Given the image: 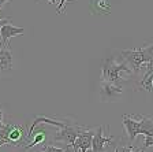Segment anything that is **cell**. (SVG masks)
Wrapping results in <instances>:
<instances>
[{
  "instance_id": "1",
  "label": "cell",
  "mask_w": 153,
  "mask_h": 152,
  "mask_svg": "<svg viewBox=\"0 0 153 152\" xmlns=\"http://www.w3.org/2000/svg\"><path fill=\"white\" fill-rule=\"evenodd\" d=\"M122 55L131 66L133 71H138L142 67V64L148 63L153 59V44L143 48H135V49H124L122 51Z\"/></svg>"
},
{
  "instance_id": "2",
  "label": "cell",
  "mask_w": 153,
  "mask_h": 152,
  "mask_svg": "<svg viewBox=\"0 0 153 152\" xmlns=\"http://www.w3.org/2000/svg\"><path fill=\"white\" fill-rule=\"evenodd\" d=\"M122 71L127 74L133 73V70L128 69L126 64L115 63L114 59H105L102 62V81L120 85V82L123 81V77L120 74Z\"/></svg>"
},
{
  "instance_id": "3",
  "label": "cell",
  "mask_w": 153,
  "mask_h": 152,
  "mask_svg": "<svg viewBox=\"0 0 153 152\" xmlns=\"http://www.w3.org/2000/svg\"><path fill=\"white\" fill-rule=\"evenodd\" d=\"M82 129L83 127L79 126L75 121H71L64 127H60V130L55 136V141H62V143H66V145H73Z\"/></svg>"
},
{
  "instance_id": "4",
  "label": "cell",
  "mask_w": 153,
  "mask_h": 152,
  "mask_svg": "<svg viewBox=\"0 0 153 152\" xmlns=\"http://www.w3.org/2000/svg\"><path fill=\"white\" fill-rule=\"evenodd\" d=\"M94 133H96V129L90 130V129L83 127V129L79 132L76 140L74 141V144L71 145V148L74 149V152H76L78 149H79L81 152H88V149L92 148V141H93Z\"/></svg>"
},
{
  "instance_id": "5",
  "label": "cell",
  "mask_w": 153,
  "mask_h": 152,
  "mask_svg": "<svg viewBox=\"0 0 153 152\" xmlns=\"http://www.w3.org/2000/svg\"><path fill=\"white\" fill-rule=\"evenodd\" d=\"M122 93H123L122 85H116L107 81L101 82V89H100L101 101H116L122 96Z\"/></svg>"
},
{
  "instance_id": "6",
  "label": "cell",
  "mask_w": 153,
  "mask_h": 152,
  "mask_svg": "<svg viewBox=\"0 0 153 152\" xmlns=\"http://www.w3.org/2000/svg\"><path fill=\"white\" fill-rule=\"evenodd\" d=\"M123 126L130 141H133L138 134H141V125L138 115H123Z\"/></svg>"
},
{
  "instance_id": "7",
  "label": "cell",
  "mask_w": 153,
  "mask_h": 152,
  "mask_svg": "<svg viewBox=\"0 0 153 152\" xmlns=\"http://www.w3.org/2000/svg\"><path fill=\"white\" fill-rule=\"evenodd\" d=\"M25 33V29L23 28H16V26L11 25V23H7V25L1 26L0 28V48H8V40L11 37H15V36H21Z\"/></svg>"
},
{
  "instance_id": "8",
  "label": "cell",
  "mask_w": 153,
  "mask_h": 152,
  "mask_svg": "<svg viewBox=\"0 0 153 152\" xmlns=\"http://www.w3.org/2000/svg\"><path fill=\"white\" fill-rule=\"evenodd\" d=\"M114 137H104L102 136V126L96 127V133L92 141V151L93 152H105V147L111 145Z\"/></svg>"
},
{
  "instance_id": "9",
  "label": "cell",
  "mask_w": 153,
  "mask_h": 152,
  "mask_svg": "<svg viewBox=\"0 0 153 152\" xmlns=\"http://www.w3.org/2000/svg\"><path fill=\"white\" fill-rule=\"evenodd\" d=\"M13 69V54L10 48H0V73Z\"/></svg>"
},
{
  "instance_id": "10",
  "label": "cell",
  "mask_w": 153,
  "mask_h": 152,
  "mask_svg": "<svg viewBox=\"0 0 153 152\" xmlns=\"http://www.w3.org/2000/svg\"><path fill=\"white\" fill-rule=\"evenodd\" d=\"M21 140H25L26 143H29L27 140V134H25V130L23 127L18 126V125H13V129L10 132V136H8V141L10 144H13V145H18V141Z\"/></svg>"
},
{
  "instance_id": "11",
  "label": "cell",
  "mask_w": 153,
  "mask_h": 152,
  "mask_svg": "<svg viewBox=\"0 0 153 152\" xmlns=\"http://www.w3.org/2000/svg\"><path fill=\"white\" fill-rule=\"evenodd\" d=\"M146 69V73L143 74V78L141 81V86L145 88L148 92H152V79H153V59L149 60L148 63L143 64Z\"/></svg>"
},
{
  "instance_id": "12",
  "label": "cell",
  "mask_w": 153,
  "mask_h": 152,
  "mask_svg": "<svg viewBox=\"0 0 153 152\" xmlns=\"http://www.w3.org/2000/svg\"><path fill=\"white\" fill-rule=\"evenodd\" d=\"M92 8L100 14L109 13L111 6L108 4V0H92Z\"/></svg>"
},
{
  "instance_id": "13",
  "label": "cell",
  "mask_w": 153,
  "mask_h": 152,
  "mask_svg": "<svg viewBox=\"0 0 153 152\" xmlns=\"http://www.w3.org/2000/svg\"><path fill=\"white\" fill-rule=\"evenodd\" d=\"M45 140V132L42 129H40L37 132V134H36L34 136V139L32 140V141H30V143L27 144V145H25V148L26 149H29V148H33V147L34 145H37V144H40L41 143V141H44Z\"/></svg>"
},
{
  "instance_id": "14",
  "label": "cell",
  "mask_w": 153,
  "mask_h": 152,
  "mask_svg": "<svg viewBox=\"0 0 153 152\" xmlns=\"http://www.w3.org/2000/svg\"><path fill=\"white\" fill-rule=\"evenodd\" d=\"M149 147H153V136H145V143H143L142 149L149 148Z\"/></svg>"
},
{
  "instance_id": "15",
  "label": "cell",
  "mask_w": 153,
  "mask_h": 152,
  "mask_svg": "<svg viewBox=\"0 0 153 152\" xmlns=\"http://www.w3.org/2000/svg\"><path fill=\"white\" fill-rule=\"evenodd\" d=\"M143 151H145V149H141V151H138V152H143ZM122 152H134V151H133V147H123Z\"/></svg>"
},
{
  "instance_id": "16",
  "label": "cell",
  "mask_w": 153,
  "mask_h": 152,
  "mask_svg": "<svg viewBox=\"0 0 153 152\" xmlns=\"http://www.w3.org/2000/svg\"><path fill=\"white\" fill-rule=\"evenodd\" d=\"M10 22H11V19H10V18L0 19V28H1V26H4V25H7V23H10Z\"/></svg>"
},
{
  "instance_id": "17",
  "label": "cell",
  "mask_w": 153,
  "mask_h": 152,
  "mask_svg": "<svg viewBox=\"0 0 153 152\" xmlns=\"http://www.w3.org/2000/svg\"><path fill=\"white\" fill-rule=\"evenodd\" d=\"M8 1H10V0H0V8H1V7H3L6 3H8Z\"/></svg>"
},
{
  "instance_id": "18",
  "label": "cell",
  "mask_w": 153,
  "mask_h": 152,
  "mask_svg": "<svg viewBox=\"0 0 153 152\" xmlns=\"http://www.w3.org/2000/svg\"><path fill=\"white\" fill-rule=\"evenodd\" d=\"M4 144H8V143H7V140H4V139H0V147H1V145H4Z\"/></svg>"
},
{
  "instance_id": "19",
  "label": "cell",
  "mask_w": 153,
  "mask_h": 152,
  "mask_svg": "<svg viewBox=\"0 0 153 152\" xmlns=\"http://www.w3.org/2000/svg\"><path fill=\"white\" fill-rule=\"evenodd\" d=\"M0 122H3V110H0Z\"/></svg>"
},
{
  "instance_id": "20",
  "label": "cell",
  "mask_w": 153,
  "mask_h": 152,
  "mask_svg": "<svg viewBox=\"0 0 153 152\" xmlns=\"http://www.w3.org/2000/svg\"><path fill=\"white\" fill-rule=\"evenodd\" d=\"M48 1H49L51 4H55V3H56V0H48Z\"/></svg>"
},
{
  "instance_id": "21",
  "label": "cell",
  "mask_w": 153,
  "mask_h": 152,
  "mask_svg": "<svg viewBox=\"0 0 153 152\" xmlns=\"http://www.w3.org/2000/svg\"><path fill=\"white\" fill-rule=\"evenodd\" d=\"M41 152H48V151H47V149L44 148V147H42V151H41Z\"/></svg>"
},
{
  "instance_id": "22",
  "label": "cell",
  "mask_w": 153,
  "mask_h": 152,
  "mask_svg": "<svg viewBox=\"0 0 153 152\" xmlns=\"http://www.w3.org/2000/svg\"><path fill=\"white\" fill-rule=\"evenodd\" d=\"M115 152H119V148H116V149H115Z\"/></svg>"
},
{
  "instance_id": "23",
  "label": "cell",
  "mask_w": 153,
  "mask_h": 152,
  "mask_svg": "<svg viewBox=\"0 0 153 152\" xmlns=\"http://www.w3.org/2000/svg\"><path fill=\"white\" fill-rule=\"evenodd\" d=\"M152 91H153V79H152Z\"/></svg>"
}]
</instances>
